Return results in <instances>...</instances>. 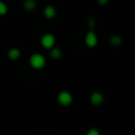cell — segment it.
<instances>
[{"mask_svg":"<svg viewBox=\"0 0 135 135\" xmlns=\"http://www.w3.org/2000/svg\"><path fill=\"white\" fill-rule=\"evenodd\" d=\"M46 64V59L43 55L40 54H33L30 57V65L35 70H40L45 66Z\"/></svg>","mask_w":135,"mask_h":135,"instance_id":"6da1fadb","label":"cell"},{"mask_svg":"<svg viewBox=\"0 0 135 135\" xmlns=\"http://www.w3.org/2000/svg\"><path fill=\"white\" fill-rule=\"evenodd\" d=\"M57 100H58L59 104H62L63 107H69V105L72 103V101H74V97H72V95L69 93V91L63 90L58 94Z\"/></svg>","mask_w":135,"mask_h":135,"instance_id":"7a4b0ae2","label":"cell"},{"mask_svg":"<svg viewBox=\"0 0 135 135\" xmlns=\"http://www.w3.org/2000/svg\"><path fill=\"white\" fill-rule=\"evenodd\" d=\"M55 43H56V38H55V36L51 35V33H46V35H44L42 37V39H40V44L43 45L44 49H47V50H50L51 47H54Z\"/></svg>","mask_w":135,"mask_h":135,"instance_id":"3957f363","label":"cell"},{"mask_svg":"<svg viewBox=\"0 0 135 135\" xmlns=\"http://www.w3.org/2000/svg\"><path fill=\"white\" fill-rule=\"evenodd\" d=\"M84 43L88 47H95L98 43V38L96 36V33L94 31H89L84 37Z\"/></svg>","mask_w":135,"mask_h":135,"instance_id":"277c9868","label":"cell"},{"mask_svg":"<svg viewBox=\"0 0 135 135\" xmlns=\"http://www.w3.org/2000/svg\"><path fill=\"white\" fill-rule=\"evenodd\" d=\"M104 101V97H103V95L100 93V91H95V93L91 94L90 96V102L91 104L94 105H100L101 103Z\"/></svg>","mask_w":135,"mask_h":135,"instance_id":"5b68a950","label":"cell"},{"mask_svg":"<svg viewBox=\"0 0 135 135\" xmlns=\"http://www.w3.org/2000/svg\"><path fill=\"white\" fill-rule=\"evenodd\" d=\"M7 57H8L11 61H16V59H18L19 57H20V50H19L18 47H12V49H9L8 52H7Z\"/></svg>","mask_w":135,"mask_h":135,"instance_id":"8992f818","label":"cell"},{"mask_svg":"<svg viewBox=\"0 0 135 135\" xmlns=\"http://www.w3.org/2000/svg\"><path fill=\"white\" fill-rule=\"evenodd\" d=\"M44 16L46 17L47 19L55 18V16H56V8H55L54 6H51V5L46 6L45 7V9H44Z\"/></svg>","mask_w":135,"mask_h":135,"instance_id":"52a82bcc","label":"cell"},{"mask_svg":"<svg viewBox=\"0 0 135 135\" xmlns=\"http://www.w3.org/2000/svg\"><path fill=\"white\" fill-rule=\"evenodd\" d=\"M49 55H50V57H51L52 59L57 61V59H59L62 57V50L58 49V47H51V49H50Z\"/></svg>","mask_w":135,"mask_h":135,"instance_id":"ba28073f","label":"cell"},{"mask_svg":"<svg viewBox=\"0 0 135 135\" xmlns=\"http://www.w3.org/2000/svg\"><path fill=\"white\" fill-rule=\"evenodd\" d=\"M109 43H110V45H113V46H120V45L122 44V38L120 37V36L114 35L110 37Z\"/></svg>","mask_w":135,"mask_h":135,"instance_id":"9c48e42d","label":"cell"},{"mask_svg":"<svg viewBox=\"0 0 135 135\" xmlns=\"http://www.w3.org/2000/svg\"><path fill=\"white\" fill-rule=\"evenodd\" d=\"M24 7H25L26 11H33L36 8V1L35 0H25Z\"/></svg>","mask_w":135,"mask_h":135,"instance_id":"30bf717a","label":"cell"},{"mask_svg":"<svg viewBox=\"0 0 135 135\" xmlns=\"http://www.w3.org/2000/svg\"><path fill=\"white\" fill-rule=\"evenodd\" d=\"M7 13V6L5 2H2L0 0V16H5Z\"/></svg>","mask_w":135,"mask_h":135,"instance_id":"8fae6325","label":"cell"},{"mask_svg":"<svg viewBox=\"0 0 135 135\" xmlns=\"http://www.w3.org/2000/svg\"><path fill=\"white\" fill-rule=\"evenodd\" d=\"M85 135H101V133L97 128H90L88 132H86Z\"/></svg>","mask_w":135,"mask_h":135,"instance_id":"7c38bea8","label":"cell"},{"mask_svg":"<svg viewBox=\"0 0 135 135\" xmlns=\"http://www.w3.org/2000/svg\"><path fill=\"white\" fill-rule=\"evenodd\" d=\"M88 23H89V26H90L91 28L95 26V20H94L93 18H89V19H88Z\"/></svg>","mask_w":135,"mask_h":135,"instance_id":"4fadbf2b","label":"cell"},{"mask_svg":"<svg viewBox=\"0 0 135 135\" xmlns=\"http://www.w3.org/2000/svg\"><path fill=\"white\" fill-rule=\"evenodd\" d=\"M108 1H109V0H97V2H98L100 5H105Z\"/></svg>","mask_w":135,"mask_h":135,"instance_id":"5bb4252c","label":"cell"}]
</instances>
